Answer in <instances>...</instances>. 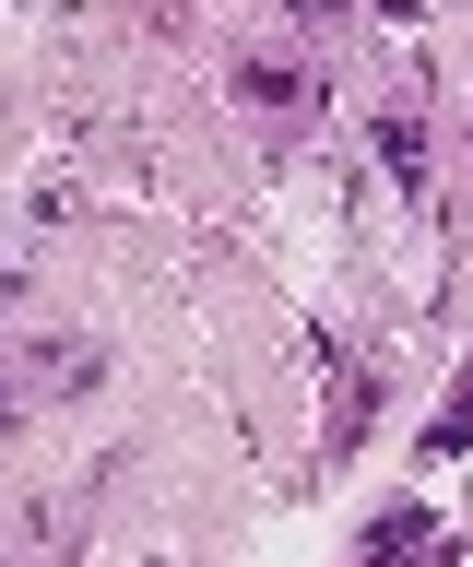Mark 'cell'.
Masks as SVG:
<instances>
[{
  "mask_svg": "<svg viewBox=\"0 0 473 567\" xmlns=\"http://www.w3.org/2000/svg\"><path fill=\"white\" fill-rule=\"evenodd\" d=\"M379 154H391V177H402V189H426V131H414L402 106L379 118Z\"/></svg>",
  "mask_w": 473,
  "mask_h": 567,
  "instance_id": "cell-1",
  "label": "cell"
},
{
  "mask_svg": "<svg viewBox=\"0 0 473 567\" xmlns=\"http://www.w3.org/2000/svg\"><path fill=\"white\" fill-rule=\"evenodd\" d=\"M237 83H249V95H260V106H296V95H308V83H296V71H285V60H249V71H237Z\"/></svg>",
  "mask_w": 473,
  "mask_h": 567,
  "instance_id": "cell-2",
  "label": "cell"
},
{
  "mask_svg": "<svg viewBox=\"0 0 473 567\" xmlns=\"http://www.w3.org/2000/svg\"><path fill=\"white\" fill-rule=\"evenodd\" d=\"M285 12H308V24H320V12H331V0H285Z\"/></svg>",
  "mask_w": 473,
  "mask_h": 567,
  "instance_id": "cell-3",
  "label": "cell"
}]
</instances>
